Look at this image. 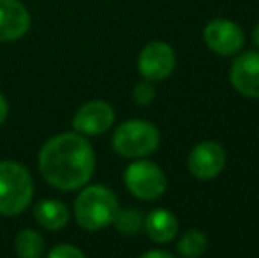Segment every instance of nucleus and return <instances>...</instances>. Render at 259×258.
Listing matches in <instances>:
<instances>
[{
    "label": "nucleus",
    "mask_w": 259,
    "mask_h": 258,
    "mask_svg": "<svg viewBox=\"0 0 259 258\" xmlns=\"http://www.w3.org/2000/svg\"><path fill=\"white\" fill-rule=\"evenodd\" d=\"M39 172L50 186L76 191L89 184L96 172V152L83 134L62 133L42 145Z\"/></svg>",
    "instance_id": "obj_1"
},
{
    "label": "nucleus",
    "mask_w": 259,
    "mask_h": 258,
    "mask_svg": "<svg viewBox=\"0 0 259 258\" xmlns=\"http://www.w3.org/2000/svg\"><path fill=\"white\" fill-rule=\"evenodd\" d=\"M118 198L108 186H87L74 202V217L87 232H99L113 225L118 212Z\"/></svg>",
    "instance_id": "obj_2"
},
{
    "label": "nucleus",
    "mask_w": 259,
    "mask_h": 258,
    "mask_svg": "<svg viewBox=\"0 0 259 258\" xmlns=\"http://www.w3.org/2000/svg\"><path fill=\"white\" fill-rule=\"evenodd\" d=\"M32 196L34 180L27 166L9 159L0 161V214L18 216L30 205Z\"/></svg>",
    "instance_id": "obj_3"
},
{
    "label": "nucleus",
    "mask_w": 259,
    "mask_h": 258,
    "mask_svg": "<svg viewBox=\"0 0 259 258\" xmlns=\"http://www.w3.org/2000/svg\"><path fill=\"white\" fill-rule=\"evenodd\" d=\"M113 151L127 159H141L154 154L160 143V131L148 121H127L115 129Z\"/></svg>",
    "instance_id": "obj_4"
},
{
    "label": "nucleus",
    "mask_w": 259,
    "mask_h": 258,
    "mask_svg": "<svg viewBox=\"0 0 259 258\" xmlns=\"http://www.w3.org/2000/svg\"><path fill=\"white\" fill-rule=\"evenodd\" d=\"M123 182L131 195L140 200H157L166 193L167 179L162 168L154 161L138 159L127 166L123 173Z\"/></svg>",
    "instance_id": "obj_5"
},
{
    "label": "nucleus",
    "mask_w": 259,
    "mask_h": 258,
    "mask_svg": "<svg viewBox=\"0 0 259 258\" xmlns=\"http://www.w3.org/2000/svg\"><path fill=\"white\" fill-rule=\"evenodd\" d=\"M177 65V55L171 45L164 41H152L140 52L138 71L148 82H162L169 78Z\"/></svg>",
    "instance_id": "obj_6"
},
{
    "label": "nucleus",
    "mask_w": 259,
    "mask_h": 258,
    "mask_svg": "<svg viewBox=\"0 0 259 258\" xmlns=\"http://www.w3.org/2000/svg\"><path fill=\"white\" fill-rule=\"evenodd\" d=\"M203 39L208 48L221 57L236 55L245 45V34L242 27L226 18L211 20L203 30Z\"/></svg>",
    "instance_id": "obj_7"
},
{
    "label": "nucleus",
    "mask_w": 259,
    "mask_h": 258,
    "mask_svg": "<svg viewBox=\"0 0 259 258\" xmlns=\"http://www.w3.org/2000/svg\"><path fill=\"white\" fill-rule=\"evenodd\" d=\"M226 166V151L219 141L206 140L198 143L187 158V170L199 180H211L221 175Z\"/></svg>",
    "instance_id": "obj_8"
},
{
    "label": "nucleus",
    "mask_w": 259,
    "mask_h": 258,
    "mask_svg": "<svg viewBox=\"0 0 259 258\" xmlns=\"http://www.w3.org/2000/svg\"><path fill=\"white\" fill-rule=\"evenodd\" d=\"M115 122V110L108 101L94 99L85 103L72 117V128L83 136H97L106 133Z\"/></svg>",
    "instance_id": "obj_9"
},
{
    "label": "nucleus",
    "mask_w": 259,
    "mask_h": 258,
    "mask_svg": "<svg viewBox=\"0 0 259 258\" xmlns=\"http://www.w3.org/2000/svg\"><path fill=\"white\" fill-rule=\"evenodd\" d=\"M229 82L238 94L259 99V52L238 55L229 69Z\"/></svg>",
    "instance_id": "obj_10"
},
{
    "label": "nucleus",
    "mask_w": 259,
    "mask_h": 258,
    "mask_svg": "<svg viewBox=\"0 0 259 258\" xmlns=\"http://www.w3.org/2000/svg\"><path fill=\"white\" fill-rule=\"evenodd\" d=\"M30 13L20 0H0V41L21 39L30 30Z\"/></svg>",
    "instance_id": "obj_11"
},
{
    "label": "nucleus",
    "mask_w": 259,
    "mask_h": 258,
    "mask_svg": "<svg viewBox=\"0 0 259 258\" xmlns=\"http://www.w3.org/2000/svg\"><path fill=\"white\" fill-rule=\"evenodd\" d=\"M178 219L171 210L154 209L145 216L143 230L155 244H167L178 235Z\"/></svg>",
    "instance_id": "obj_12"
},
{
    "label": "nucleus",
    "mask_w": 259,
    "mask_h": 258,
    "mask_svg": "<svg viewBox=\"0 0 259 258\" xmlns=\"http://www.w3.org/2000/svg\"><path fill=\"white\" fill-rule=\"evenodd\" d=\"M34 217L42 228L57 232V230H62V228L69 223L71 212H69L67 205L62 203L60 200L48 198V200H41V202L35 203Z\"/></svg>",
    "instance_id": "obj_13"
},
{
    "label": "nucleus",
    "mask_w": 259,
    "mask_h": 258,
    "mask_svg": "<svg viewBox=\"0 0 259 258\" xmlns=\"http://www.w3.org/2000/svg\"><path fill=\"white\" fill-rule=\"evenodd\" d=\"M14 251L21 258H39L45 253V239L39 232L25 228L14 239Z\"/></svg>",
    "instance_id": "obj_14"
},
{
    "label": "nucleus",
    "mask_w": 259,
    "mask_h": 258,
    "mask_svg": "<svg viewBox=\"0 0 259 258\" xmlns=\"http://www.w3.org/2000/svg\"><path fill=\"white\" fill-rule=\"evenodd\" d=\"M208 249V237L198 228H191L187 230L180 239H178L177 251L182 256L187 258H198L205 255Z\"/></svg>",
    "instance_id": "obj_15"
},
{
    "label": "nucleus",
    "mask_w": 259,
    "mask_h": 258,
    "mask_svg": "<svg viewBox=\"0 0 259 258\" xmlns=\"http://www.w3.org/2000/svg\"><path fill=\"white\" fill-rule=\"evenodd\" d=\"M143 212L140 209L129 207V209H118L113 225L122 235H138L143 230Z\"/></svg>",
    "instance_id": "obj_16"
},
{
    "label": "nucleus",
    "mask_w": 259,
    "mask_h": 258,
    "mask_svg": "<svg viewBox=\"0 0 259 258\" xmlns=\"http://www.w3.org/2000/svg\"><path fill=\"white\" fill-rule=\"evenodd\" d=\"M133 99L138 106H148V104L154 103L155 99V89L152 85V82L145 80V82L138 83L133 90Z\"/></svg>",
    "instance_id": "obj_17"
},
{
    "label": "nucleus",
    "mask_w": 259,
    "mask_h": 258,
    "mask_svg": "<svg viewBox=\"0 0 259 258\" xmlns=\"http://www.w3.org/2000/svg\"><path fill=\"white\" fill-rule=\"evenodd\" d=\"M50 258H83L85 253L72 244H58L48 253Z\"/></svg>",
    "instance_id": "obj_18"
},
{
    "label": "nucleus",
    "mask_w": 259,
    "mask_h": 258,
    "mask_svg": "<svg viewBox=\"0 0 259 258\" xmlns=\"http://www.w3.org/2000/svg\"><path fill=\"white\" fill-rule=\"evenodd\" d=\"M143 258H173V253L167 249H150V251L143 253Z\"/></svg>",
    "instance_id": "obj_19"
},
{
    "label": "nucleus",
    "mask_w": 259,
    "mask_h": 258,
    "mask_svg": "<svg viewBox=\"0 0 259 258\" xmlns=\"http://www.w3.org/2000/svg\"><path fill=\"white\" fill-rule=\"evenodd\" d=\"M7 115H9V103H7L6 96L0 92V126L6 122Z\"/></svg>",
    "instance_id": "obj_20"
},
{
    "label": "nucleus",
    "mask_w": 259,
    "mask_h": 258,
    "mask_svg": "<svg viewBox=\"0 0 259 258\" xmlns=\"http://www.w3.org/2000/svg\"><path fill=\"white\" fill-rule=\"evenodd\" d=\"M252 43L259 48V23L254 27V30H252Z\"/></svg>",
    "instance_id": "obj_21"
}]
</instances>
